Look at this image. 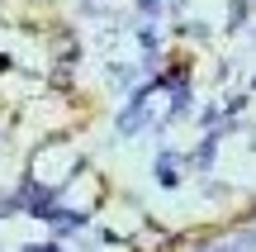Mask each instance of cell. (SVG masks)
I'll use <instances>...</instances> for the list:
<instances>
[{
    "mask_svg": "<svg viewBox=\"0 0 256 252\" xmlns=\"http://www.w3.org/2000/svg\"><path fill=\"white\" fill-rule=\"evenodd\" d=\"M28 252H57V247H52V243H48V247H28Z\"/></svg>",
    "mask_w": 256,
    "mask_h": 252,
    "instance_id": "obj_1",
    "label": "cell"
}]
</instances>
